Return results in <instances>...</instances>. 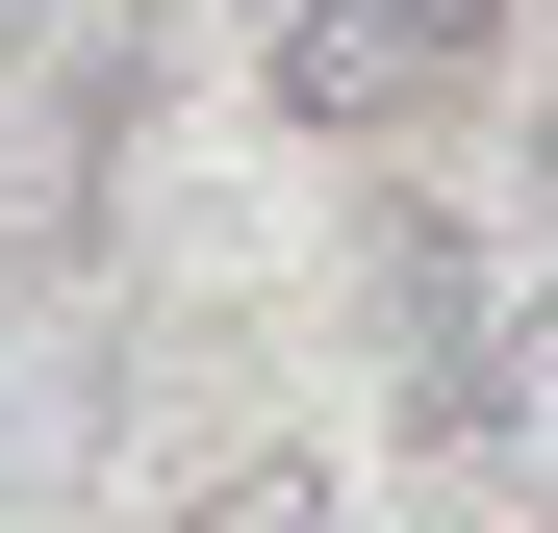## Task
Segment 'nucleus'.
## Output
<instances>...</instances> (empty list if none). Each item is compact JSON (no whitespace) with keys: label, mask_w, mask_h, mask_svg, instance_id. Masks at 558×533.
Wrapping results in <instances>:
<instances>
[{"label":"nucleus","mask_w":558,"mask_h":533,"mask_svg":"<svg viewBox=\"0 0 558 533\" xmlns=\"http://www.w3.org/2000/svg\"><path fill=\"white\" fill-rule=\"evenodd\" d=\"M432 458H457V483H558V280L432 381Z\"/></svg>","instance_id":"obj_3"},{"label":"nucleus","mask_w":558,"mask_h":533,"mask_svg":"<svg viewBox=\"0 0 558 533\" xmlns=\"http://www.w3.org/2000/svg\"><path fill=\"white\" fill-rule=\"evenodd\" d=\"M178 533H330V458H204Z\"/></svg>","instance_id":"obj_4"},{"label":"nucleus","mask_w":558,"mask_h":533,"mask_svg":"<svg viewBox=\"0 0 558 533\" xmlns=\"http://www.w3.org/2000/svg\"><path fill=\"white\" fill-rule=\"evenodd\" d=\"M102 178H128V51H26L0 76V254L51 280V254L102 229Z\"/></svg>","instance_id":"obj_2"},{"label":"nucleus","mask_w":558,"mask_h":533,"mask_svg":"<svg viewBox=\"0 0 558 533\" xmlns=\"http://www.w3.org/2000/svg\"><path fill=\"white\" fill-rule=\"evenodd\" d=\"M254 51H279V128H432L457 76L508 51V0H254Z\"/></svg>","instance_id":"obj_1"}]
</instances>
